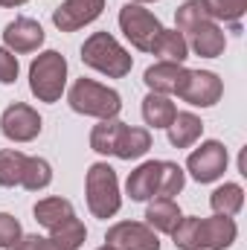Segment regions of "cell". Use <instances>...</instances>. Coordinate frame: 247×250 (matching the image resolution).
<instances>
[{
  "mask_svg": "<svg viewBox=\"0 0 247 250\" xmlns=\"http://www.w3.org/2000/svg\"><path fill=\"white\" fill-rule=\"evenodd\" d=\"M35 221L41 227L50 230V239H56L59 245H64L67 250H79L87 239L84 224L76 218V209L67 198H41L35 204Z\"/></svg>",
  "mask_w": 247,
  "mask_h": 250,
  "instance_id": "cell-1",
  "label": "cell"
},
{
  "mask_svg": "<svg viewBox=\"0 0 247 250\" xmlns=\"http://www.w3.org/2000/svg\"><path fill=\"white\" fill-rule=\"evenodd\" d=\"M67 102L76 114H84V117H96V120H114L120 111H123V96L108 87V84H99L93 79H76L70 93H67Z\"/></svg>",
  "mask_w": 247,
  "mask_h": 250,
  "instance_id": "cell-2",
  "label": "cell"
},
{
  "mask_svg": "<svg viewBox=\"0 0 247 250\" xmlns=\"http://www.w3.org/2000/svg\"><path fill=\"white\" fill-rule=\"evenodd\" d=\"M82 62L99 73H105L108 79H123L134 67V59L111 32H93L82 44Z\"/></svg>",
  "mask_w": 247,
  "mask_h": 250,
  "instance_id": "cell-3",
  "label": "cell"
},
{
  "mask_svg": "<svg viewBox=\"0 0 247 250\" xmlns=\"http://www.w3.org/2000/svg\"><path fill=\"white\" fill-rule=\"evenodd\" d=\"M67 87V59L56 50L35 56L29 64V90L38 102H59Z\"/></svg>",
  "mask_w": 247,
  "mask_h": 250,
  "instance_id": "cell-4",
  "label": "cell"
},
{
  "mask_svg": "<svg viewBox=\"0 0 247 250\" xmlns=\"http://www.w3.org/2000/svg\"><path fill=\"white\" fill-rule=\"evenodd\" d=\"M84 192H87V207L96 218H114L123 207L120 195V181L117 172L108 163H93L84 178Z\"/></svg>",
  "mask_w": 247,
  "mask_h": 250,
  "instance_id": "cell-5",
  "label": "cell"
},
{
  "mask_svg": "<svg viewBox=\"0 0 247 250\" xmlns=\"http://www.w3.org/2000/svg\"><path fill=\"white\" fill-rule=\"evenodd\" d=\"M120 29H123V35L140 53H148L151 44H154V38L160 35L163 23L148 9H143L140 3H125L123 9H120Z\"/></svg>",
  "mask_w": 247,
  "mask_h": 250,
  "instance_id": "cell-6",
  "label": "cell"
},
{
  "mask_svg": "<svg viewBox=\"0 0 247 250\" xmlns=\"http://www.w3.org/2000/svg\"><path fill=\"white\" fill-rule=\"evenodd\" d=\"M227 148H224V143H218V140H206V143H201V148H195L192 154H189V160H186V169H189V175L198 181V184H212V181H218L224 172H227Z\"/></svg>",
  "mask_w": 247,
  "mask_h": 250,
  "instance_id": "cell-7",
  "label": "cell"
},
{
  "mask_svg": "<svg viewBox=\"0 0 247 250\" xmlns=\"http://www.w3.org/2000/svg\"><path fill=\"white\" fill-rule=\"evenodd\" d=\"M41 128H44V120L38 117V111L23 105V102L9 105L0 117V131L12 143H32L41 134Z\"/></svg>",
  "mask_w": 247,
  "mask_h": 250,
  "instance_id": "cell-8",
  "label": "cell"
},
{
  "mask_svg": "<svg viewBox=\"0 0 247 250\" xmlns=\"http://www.w3.org/2000/svg\"><path fill=\"white\" fill-rule=\"evenodd\" d=\"M105 245L114 250H160V239L143 221H120L108 227Z\"/></svg>",
  "mask_w": 247,
  "mask_h": 250,
  "instance_id": "cell-9",
  "label": "cell"
},
{
  "mask_svg": "<svg viewBox=\"0 0 247 250\" xmlns=\"http://www.w3.org/2000/svg\"><path fill=\"white\" fill-rule=\"evenodd\" d=\"M221 93H224V82L212 70H189L178 96L195 108H212L221 99Z\"/></svg>",
  "mask_w": 247,
  "mask_h": 250,
  "instance_id": "cell-10",
  "label": "cell"
},
{
  "mask_svg": "<svg viewBox=\"0 0 247 250\" xmlns=\"http://www.w3.org/2000/svg\"><path fill=\"white\" fill-rule=\"evenodd\" d=\"M105 9V0H64L53 12V23L62 32H76L87 23H93Z\"/></svg>",
  "mask_w": 247,
  "mask_h": 250,
  "instance_id": "cell-11",
  "label": "cell"
},
{
  "mask_svg": "<svg viewBox=\"0 0 247 250\" xmlns=\"http://www.w3.org/2000/svg\"><path fill=\"white\" fill-rule=\"evenodd\" d=\"M236 236H239V227L230 215H215V218L198 221V248L201 250H227L233 248Z\"/></svg>",
  "mask_w": 247,
  "mask_h": 250,
  "instance_id": "cell-12",
  "label": "cell"
},
{
  "mask_svg": "<svg viewBox=\"0 0 247 250\" xmlns=\"http://www.w3.org/2000/svg\"><path fill=\"white\" fill-rule=\"evenodd\" d=\"M3 44L12 53H35L44 44V26L32 18H15L3 29Z\"/></svg>",
  "mask_w": 247,
  "mask_h": 250,
  "instance_id": "cell-13",
  "label": "cell"
},
{
  "mask_svg": "<svg viewBox=\"0 0 247 250\" xmlns=\"http://www.w3.org/2000/svg\"><path fill=\"white\" fill-rule=\"evenodd\" d=\"M186 76H189V70H186L184 64L178 62H157L151 64L148 70H145V76H143V82L148 84V90L151 93H163V96H178L181 93V87H184Z\"/></svg>",
  "mask_w": 247,
  "mask_h": 250,
  "instance_id": "cell-14",
  "label": "cell"
},
{
  "mask_svg": "<svg viewBox=\"0 0 247 250\" xmlns=\"http://www.w3.org/2000/svg\"><path fill=\"white\" fill-rule=\"evenodd\" d=\"M157 187H160V160L140 163L125 181V192H128L131 201H151V198H157Z\"/></svg>",
  "mask_w": 247,
  "mask_h": 250,
  "instance_id": "cell-15",
  "label": "cell"
},
{
  "mask_svg": "<svg viewBox=\"0 0 247 250\" xmlns=\"http://www.w3.org/2000/svg\"><path fill=\"white\" fill-rule=\"evenodd\" d=\"M189 50L195 53V56H201V59H218L221 53H224V47H227V35H224V29L215 23V21H206V23H201L192 35H189Z\"/></svg>",
  "mask_w": 247,
  "mask_h": 250,
  "instance_id": "cell-16",
  "label": "cell"
},
{
  "mask_svg": "<svg viewBox=\"0 0 247 250\" xmlns=\"http://www.w3.org/2000/svg\"><path fill=\"white\" fill-rule=\"evenodd\" d=\"M181 218H184L181 215V207L172 198H151L148 207H145V224L154 233H169L172 236V230L178 227Z\"/></svg>",
  "mask_w": 247,
  "mask_h": 250,
  "instance_id": "cell-17",
  "label": "cell"
},
{
  "mask_svg": "<svg viewBox=\"0 0 247 250\" xmlns=\"http://www.w3.org/2000/svg\"><path fill=\"white\" fill-rule=\"evenodd\" d=\"M148 148H151V134H148V128L123 125V131H120V137H117V146H114V154H117L120 160H137V157H143Z\"/></svg>",
  "mask_w": 247,
  "mask_h": 250,
  "instance_id": "cell-18",
  "label": "cell"
},
{
  "mask_svg": "<svg viewBox=\"0 0 247 250\" xmlns=\"http://www.w3.org/2000/svg\"><path fill=\"white\" fill-rule=\"evenodd\" d=\"M148 53L160 56L163 62L184 64L186 56H189V44H186L184 32H178V29H160V35L154 38V44H151V50H148Z\"/></svg>",
  "mask_w": 247,
  "mask_h": 250,
  "instance_id": "cell-19",
  "label": "cell"
},
{
  "mask_svg": "<svg viewBox=\"0 0 247 250\" xmlns=\"http://www.w3.org/2000/svg\"><path fill=\"white\" fill-rule=\"evenodd\" d=\"M166 131H169V143H172L175 148H189V146L201 137L204 123H201V117H195V114H189V111H181V114H175V120H172V125H169Z\"/></svg>",
  "mask_w": 247,
  "mask_h": 250,
  "instance_id": "cell-20",
  "label": "cell"
},
{
  "mask_svg": "<svg viewBox=\"0 0 247 250\" xmlns=\"http://www.w3.org/2000/svg\"><path fill=\"white\" fill-rule=\"evenodd\" d=\"M175 114H178L175 102L169 96H163V93H148L143 99V120L151 128H169Z\"/></svg>",
  "mask_w": 247,
  "mask_h": 250,
  "instance_id": "cell-21",
  "label": "cell"
},
{
  "mask_svg": "<svg viewBox=\"0 0 247 250\" xmlns=\"http://www.w3.org/2000/svg\"><path fill=\"white\" fill-rule=\"evenodd\" d=\"M209 207H212L215 215H230L233 218L245 207V189L239 184H224V187H218L209 195Z\"/></svg>",
  "mask_w": 247,
  "mask_h": 250,
  "instance_id": "cell-22",
  "label": "cell"
},
{
  "mask_svg": "<svg viewBox=\"0 0 247 250\" xmlns=\"http://www.w3.org/2000/svg\"><path fill=\"white\" fill-rule=\"evenodd\" d=\"M26 154L18 148H0V187H21Z\"/></svg>",
  "mask_w": 247,
  "mask_h": 250,
  "instance_id": "cell-23",
  "label": "cell"
},
{
  "mask_svg": "<svg viewBox=\"0 0 247 250\" xmlns=\"http://www.w3.org/2000/svg\"><path fill=\"white\" fill-rule=\"evenodd\" d=\"M50 184H53V166L44 157H26L21 187L29 189V192H38V189H47Z\"/></svg>",
  "mask_w": 247,
  "mask_h": 250,
  "instance_id": "cell-24",
  "label": "cell"
},
{
  "mask_svg": "<svg viewBox=\"0 0 247 250\" xmlns=\"http://www.w3.org/2000/svg\"><path fill=\"white\" fill-rule=\"evenodd\" d=\"M123 125L117 117L114 120H99V125H93L90 131V148L99 151V154H114V146H117V137L123 131Z\"/></svg>",
  "mask_w": 247,
  "mask_h": 250,
  "instance_id": "cell-25",
  "label": "cell"
},
{
  "mask_svg": "<svg viewBox=\"0 0 247 250\" xmlns=\"http://www.w3.org/2000/svg\"><path fill=\"white\" fill-rule=\"evenodd\" d=\"M206 21H212L209 18V12H206V6H204V0H186L178 6V12H175V23H178V32H195L201 23H206Z\"/></svg>",
  "mask_w": 247,
  "mask_h": 250,
  "instance_id": "cell-26",
  "label": "cell"
},
{
  "mask_svg": "<svg viewBox=\"0 0 247 250\" xmlns=\"http://www.w3.org/2000/svg\"><path fill=\"white\" fill-rule=\"evenodd\" d=\"M204 6H206L212 21H224L233 29H239V23L247 12V0H204Z\"/></svg>",
  "mask_w": 247,
  "mask_h": 250,
  "instance_id": "cell-27",
  "label": "cell"
},
{
  "mask_svg": "<svg viewBox=\"0 0 247 250\" xmlns=\"http://www.w3.org/2000/svg\"><path fill=\"white\" fill-rule=\"evenodd\" d=\"M186 184L184 169L172 160H160V187H157V198H175L181 195V189Z\"/></svg>",
  "mask_w": 247,
  "mask_h": 250,
  "instance_id": "cell-28",
  "label": "cell"
},
{
  "mask_svg": "<svg viewBox=\"0 0 247 250\" xmlns=\"http://www.w3.org/2000/svg\"><path fill=\"white\" fill-rule=\"evenodd\" d=\"M198 215H189V218H181L178 227L172 230V239H175V248L178 250H201L198 248Z\"/></svg>",
  "mask_w": 247,
  "mask_h": 250,
  "instance_id": "cell-29",
  "label": "cell"
},
{
  "mask_svg": "<svg viewBox=\"0 0 247 250\" xmlns=\"http://www.w3.org/2000/svg\"><path fill=\"white\" fill-rule=\"evenodd\" d=\"M23 236V230H21V221L15 218V215H9V212H0V248L9 250L18 239Z\"/></svg>",
  "mask_w": 247,
  "mask_h": 250,
  "instance_id": "cell-30",
  "label": "cell"
},
{
  "mask_svg": "<svg viewBox=\"0 0 247 250\" xmlns=\"http://www.w3.org/2000/svg\"><path fill=\"white\" fill-rule=\"evenodd\" d=\"M9 250H67L64 245H59L50 236H21Z\"/></svg>",
  "mask_w": 247,
  "mask_h": 250,
  "instance_id": "cell-31",
  "label": "cell"
},
{
  "mask_svg": "<svg viewBox=\"0 0 247 250\" xmlns=\"http://www.w3.org/2000/svg\"><path fill=\"white\" fill-rule=\"evenodd\" d=\"M18 56L6 47H0V84H15L18 79Z\"/></svg>",
  "mask_w": 247,
  "mask_h": 250,
  "instance_id": "cell-32",
  "label": "cell"
},
{
  "mask_svg": "<svg viewBox=\"0 0 247 250\" xmlns=\"http://www.w3.org/2000/svg\"><path fill=\"white\" fill-rule=\"evenodd\" d=\"M23 3H26V0H6L9 9H18V6H23Z\"/></svg>",
  "mask_w": 247,
  "mask_h": 250,
  "instance_id": "cell-33",
  "label": "cell"
},
{
  "mask_svg": "<svg viewBox=\"0 0 247 250\" xmlns=\"http://www.w3.org/2000/svg\"><path fill=\"white\" fill-rule=\"evenodd\" d=\"M134 3H154V0H134Z\"/></svg>",
  "mask_w": 247,
  "mask_h": 250,
  "instance_id": "cell-34",
  "label": "cell"
},
{
  "mask_svg": "<svg viewBox=\"0 0 247 250\" xmlns=\"http://www.w3.org/2000/svg\"><path fill=\"white\" fill-rule=\"evenodd\" d=\"M96 250H114V248H108V245H105V248H96Z\"/></svg>",
  "mask_w": 247,
  "mask_h": 250,
  "instance_id": "cell-35",
  "label": "cell"
},
{
  "mask_svg": "<svg viewBox=\"0 0 247 250\" xmlns=\"http://www.w3.org/2000/svg\"><path fill=\"white\" fill-rule=\"evenodd\" d=\"M0 6H6V0H0Z\"/></svg>",
  "mask_w": 247,
  "mask_h": 250,
  "instance_id": "cell-36",
  "label": "cell"
}]
</instances>
